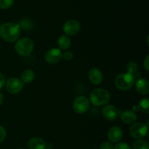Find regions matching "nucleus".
I'll list each match as a JSON object with an SVG mask.
<instances>
[{"instance_id":"obj_21","label":"nucleus","mask_w":149,"mask_h":149,"mask_svg":"<svg viewBox=\"0 0 149 149\" xmlns=\"http://www.w3.org/2000/svg\"><path fill=\"white\" fill-rule=\"evenodd\" d=\"M18 24L20 26V29H23L25 30L31 29L32 28V26H33V23L29 19H22L21 20H20Z\"/></svg>"},{"instance_id":"obj_26","label":"nucleus","mask_w":149,"mask_h":149,"mask_svg":"<svg viewBox=\"0 0 149 149\" xmlns=\"http://www.w3.org/2000/svg\"><path fill=\"white\" fill-rule=\"evenodd\" d=\"M6 135H7V131L6 129H4V127L0 126V143H2L5 139Z\"/></svg>"},{"instance_id":"obj_13","label":"nucleus","mask_w":149,"mask_h":149,"mask_svg":"<svg viewBox=\"0 0 149 149\" xmlns=\"http://www.w3.org/2000/svg\"><path fill=\"white\" fill-rule=\"evenodd\" d=\"M136 91L142 95L148 94L149 93V83L146 78H139L135 83Z\"/></svg>"},{"instance_id":"obj_5","label":"nucleus","mask_w":149,"mask_h":149,"mask_svg":"<svg viewBox=\"0 0 149 149\" xmlns=\"http://www.w3.org/2000/svg\"><path fill=\"white\" fill-rule=\"evenodd\" d=\"M90 108V100L84 96H79L73 102V110L77 114H84Z\"/></svg>"},{"instance_id":"obj_30","label":"nucleus","mask_w":149,"mask_h":149,"mask_svg":"<svg viewBox=\"0 0 149 149\" xmlns=\"http://www.w3.org/2000/svg\"><path fill=\"white\" fill-rule=\"evenodd\" d=\"M19 149H24V148H19Z\"/></svg>"},{"instance_id":"obj_15","label":"nucleus","mask_w":149,"mask_h":149,"mask_svg":"<svg viewBox=\"0 0 149 149\" xmlns=\"http://www.w3.org/2000/svg\"><path fill=\"white\" fill-rule=\"evenodd\" d=\"M29 149H45L46 143L42 138L39 137H33L29 141Z\"/></svg>"},{"instance_id":"obj_10","label":"nucleus","mask_w":149,"mask_h":149,"mask_svg":"<svg viewBox=\"0 0 149 149\" xmlns=\"http://www.w3.org/2000/svg\"><path fill=\"white\" fill-rule=\"evenodd\" d=\"M62 51L60 48H52L47 51L45 54V60L48 64H55L59 62L62 58Z\"/></svg>"},{"instance_id":"obj_27","label":"nucleus","mask_w":149,"mask_h":149,"mask_svg":"<svg viewBox=\"0 0 149 149\" xmlns=\"http://www.w3.org/2000/svg\"><path fill=\"white\" fill-rule=\"evenodd\" d=\"M5 82H6L5 77L4 76V74H1V73L0 72V89H1L3 87H4V85H5Z\"/></svg>"},{"instance_id":"obj_9","label":"nucleus","mask_w":149,"mask_h":149,"mask_svg":"<svg viewBox=\"0 0 149 149\" xmlns=\"http://www.w3.org/2000/svg\"><path fill=\"white\" fill-rule=\"evenodd\" d=\"M63 29L64 33L67 36H74L79 32L81 29V25L78 20L71 19V20H67L64 23Z\"/></svg>"},{"instance_id":"obj_11","label":"nucleus","mask_w":149,"mask_h":149,"mask_svg":"<svg viewBox=\"0 0 149 149\" xmlns=\"http://www.w3.org/2000/svg\"><path fill=\"white\" fill-rule=\"evenodd\" d=\"M123 137V131L119 127H112L108 131V138L111 143H118Z\"/></svg>"},{"instance_id":"obj_1","label":"nucleus","mask_w":149,"mask_h":149,"mask_svg":"<svg viewBox=\"0 0 149 149\" xmlns=\"http://www.w3.org/2000/svg\"><path fill=\"white\" fill-rule=\"evenodd\" d=\"M20 29L17 23L7 22L0 25V37L7 42H14L20 37Z\"/></svg>"},{"instance_id":"obj_12","label":"nucleus","mask_w":149,"mask_h":149,"mask_svg":"<svg viewBox=\"0 0 149 149\" xmlns=\"http://www.w3.org/2000/svg\"><path fill=\"white\" fill-rule=\"evenodd\" d=\"M88 75L90 82L94 85L100 84L103 80V72L97 67L90 69Z\"/></svg>"},{"instance_id":"obj_17","label":"nucleus","mask_w":149,"mask_h":149,"mask_svg":"<svg viewBox=\"0 0 149 149\" xmlns=\"http://www.w3.org/2000/svg\"><path fill=\"white\" fill-rule=\"evenodd\" d=\"M71 39L67 35L63 34L59 37L58 39V45L61 50H68L71 46Z\"/></svg>"},{"instance_id":"obj_29","label":"nucleus","mask_w":149,"mask_h":149,"mask_svg":"<svg viewBox=\"0 0 149 149\" xmlns=\"http://www.w3.org/2000/svg\"><path fill=\"white\" fill-rule=\"evenodd\" d=\"M3 102H4V96H3L2 93L0 92V105H2Z\"/></svg>"},{"instance_id":"obj_22","label":"nucleus","mask_w":149,"mask_h":149,"mask_svg":"<svg viewBox=\"0 0 149 149\" xmlns=\"http://www.w3.org/2000/svg\"><path fill=\"white\" fill-rule=\"evenodd\" d=\"M15 0H0V8L7 10L10 8L14 4Z\"/></svg>"},{"instance_id":"obj_4","label":"nucleus","mask_w":149,"mask_h":149,"mask_svg":"<svg viewBox=\"0 0 149 149\" xmlns=\"http://www.w3.org/2000/svg\"><path fill=\"white\" fill-rule=\"evenodd\" d=\"M135 81V77L132 74L125 72L118 74L114 82L118 89L121 91H128L133 87Z\"/></svg>"},{"instance_id":"obj_6","label":"nucleus","mask_w":149,"mask_h":149,"mask_svg":"<svg viewBox=\"0 0 149 149\" xmlns=\"http://www.w3.org/2000/svg\"><path fill=\"white\" fill-rule=\"evenodd\" d=\"M130 134L135 139H141L146 137L148 133V124L144 123H134L129 130Z\"/></svg>"},{"instance_id":"obj_19","label":"nucleus","mask_w":149,"mask_h":149,"mask_svg":"<svg viewBox=\"0 0 149 149\" xmlns=\"http://www.w3.org/2000/svg\"><path fill=\"white\" fill-rule=\"evenodd\" d=\"M127 72L132 74L135 79L139 75L138 73V66L135 62H130L127 64Z\"/></svg>"},{"instance_id":"obj_3","label":"nucleus","mask_w":149,"mask_h":149,"mask_svg":"<svg viewBox=\"0 0 149 149\" xmlns=\"http://www.w3.org/2000/svg\"><path fill=\"white\" fill-rule=\"evenodd\" d=\"M34 43L31 39L29 37H22L17 39L15 45V51L22 56H28L33 51Z\"/></svg>"},{"instance_id":"obj_2","label":"nucleus","mask_w":149,"mask_h":149,"mask_svg":"<svg viewBox=\"0 0 149 149\" xmlns=\"http://www.w3.org/2000/svg\"><path fill=\"white\" fill-rule=\"evenodd\" d=\"M111 99V94L105 89H95L91 92L90 96V101L93 105L97 107L106 105Z\"/></svg>"},{"instance_id":"obj_20","label":"nucleus","mask_w":149,"mask_h":149,"mask_svg":"<svg viewBox=\"0 0 149 149\" xmlns=\"http://www.w3.org/2000/svg\"><path fill=\"white\" fill-rule=\"evenodd\" d=\"M133 149H148V143L146 140L143 139H138L136 141L134 142Z\"/></svg>"},{"instance_id":"obj_25","label":"nucleus","mask_w":149,"mask_h":149,"mask_svg":"<svg viewBox=\"0 0 149 149\" xmlns=\"http://www.w3.org/2000/svg\"><path fill=\"white\" fill-rule=\"evenodd\" d=\"M113 149H131V148L127 143H119L113 147Z\"/></svg>"},{"instance_id":"obj_16","label":"nucleus","mask_w":149,"mask_h":149,"mask_svg":"<svg viewBox=\"0 0 149 149\" xmlns=\"http://www.w3.org/2000/svg\"><path fill=\"white\" fill-rule=\"evenodd\" d=\"M35 73L34 72L30 69H26L23 70L20 74V80L23 83H30L34 80Z\"/></svg>"},{"instance_id":"obj_28","label":"nucleus","mask_w":149,"mask_h":149,"mask_svg":"<svg viewBox=\"0 0 149 149\" xmlns=\"http://www.w3.org/2000/svg\"><path fill=\"white\" fill-rule=\"evenodd\" d=\"M143 67L146 71L149 70V55H147L143 61Z\"/></svg>"},{"instance_id":"obj_24","label":"nucleus","mask_w":149,"mask_h":149,"mask_svg":"<svg viewBox=\"0 0 149 149\" xmlns=\"http://www.w3.org/2000/svg\"><path fill=\"white\" fill-rule=\"evenodd\" d=\"M113 145L111 142L105 141L101 143L100 146V149H113Z\"/></svg>"},{"instance_id":"obj_23","label":"nucleus","mask_w":149,"mask_h":149,"mask_svg":"<svg viewBox=\"0 0 149 149\" xmlns=\"http://www.w3.org/2000/svg\"><path fill=\"white\" fill-rule=\"evenodd\" d=\"M74 58V53L70 51H66L62 53V58L66 60V61H71Z\"/></svg>"},{"instance_id":"obj_7","label":"nucleus","mask_w":149,"mask_h":149,"mask_svg":"<svg viewBox=\"0 0 149 149\" xmlns=\"http://www.w3.org/2000/svg\"><path fill=\"white\" fill-rule=\"evenodd\" d=\"M5 87L9 93L17 94L23 90L24 83L20 79L17 77H10L5 82Z\"/></svg>"},{"instance_id":"obj_8","label":"nucleus","mask_w":149,"mask_h":149,"mask_svg":"<svg viewBox=\"0 0 149 149\" xmlns=\"http://www.w3.org/2000/svg\"><path fill=\"white\" fill-rule=\"evenodd\" d=\"M122 111L111 105H106L102 110L103 116L110 121H115L120 116Z\"/></svg>"},{"instance_id":"obj_18","label":"nucleus","mask_w":149,"mask_h":149,"mask_svg":"<svg viewBox=\"0 0 149 149\" xmlns=\"http://www.w3.org/2000/svg\"><path fill=\"white\" fill-rule=\"evenodd\" d=\"M138 109L143 112L144 113L149 112V99L148 97H145L140 101L138 104Z\"/></svg>"},{"instance_id":"obj_14","label":"nucleus","mask_w":149,"mask_h":149,"mask_svg":"<svg viewBox=\"0 0 149 149\" xmlns=\"http://www.w3.org/2000/svg\"><path fill=\"white\" fill-rule=\"evenodd\" d=\"M120 117L122 122L127 124H134L137 120V114L133 110H127L124 112H122Z\"/></svg>"}]
</instances>
